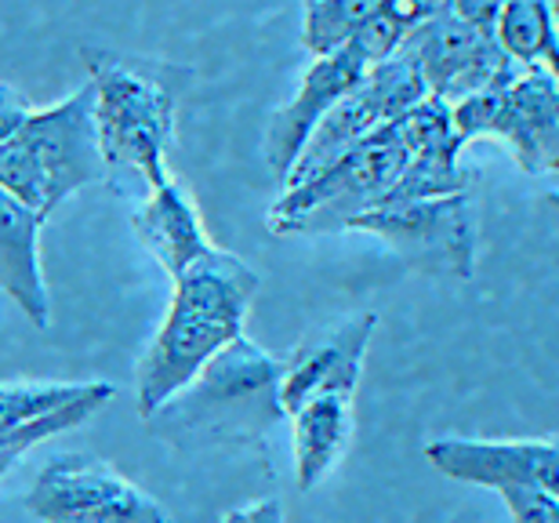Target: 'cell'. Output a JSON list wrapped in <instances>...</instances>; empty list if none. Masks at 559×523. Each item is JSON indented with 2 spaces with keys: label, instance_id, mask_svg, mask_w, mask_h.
<instances>
[{
  "label": "cell",
  "instance_id": "6da1fadb",
  "mask_svg": "<svg viewBox=\"0 0 559 523\" xmlns=\"http://www.w3.org/2000/svg\"><path fill=\"white\" fill-rule=\"evenodd\" d=\"M254 292L259 273L218 243L175 276L171 309L135 371V404L142 418L167 404L178 389L193 382L211 356L243 335Z\"/></svg>",
  "mask_w": 559,
  "mask_h": 523
},
{
  "label": "cell",
  "instance_id": "7a4b0ae2",
  "mask_svg": "<svg viewBox=\"0 0 559 523\" xmlns=\"http://www.w3.org/2000/svg\"><path fill=\"white\" fill-rule=\"evenodd\" d=\"M280 375L284 364L240 335L211 356L193 382L178 389L145 421L160 440L186 451L229 448V443L243 448L265 440L280 421H287Z\"/></svg>",
  "mask_w": 559,
  "mask_h": 523
},
{
  "label": "cell",
  "instance_id": "3957f363",
  "mask_svg": "<svg viewBox=\"0 0 559 523\" xmlns=\"http://www.w3.org/2000/svg\"><path fill=\"white\" fill-rule=\"evenodd\" d=\"M95 131L106 182L124 197H150L167 182L164 157L175 142V87L120 59H92Z\"/></svg>",
  "mask_w": 559,
  "mask_h": 523
},
{
  "label": "cell",
  "instance_id": "277c9868",
  "mask_svg": "<svg viewBox=\"0 0 559 523\" xmlns=\"http://www.w3.org/2000/svg\"><path fill=\"white\" fill-rule=\"evenodd\" d=\"M454 109L462 142L501 139L523 175L545 182V197L559 204V76L542 66L506 62L484 92Z\"/></svg>",
  "mask_w": 559,
  "mask_h": 523
},
{
  "label": "cell",
  "instance_id": "5b68a950",
  "mask_svg": "<svg viewBox=\"0 0 559 523\" xmlns=\"http://www.w3.org/2000/svg\"><path fill=\"white\" fill-rule=\"evenodd\" d=\"M407 161V135L400 120H393L334 161L331 168L312 175L309 182L287 186L270 211V229L287 233V237L349 229L356 218L382 204Z\"/></svg>",
  "mask_w": 559,
  "mask_h": 523
},
{
  "label": "cell",
  "instance_id": "8992f818",
  "mask_svg": "<svg viewBox=\"0 0 559 523\" xmlns=\"http://www.w3.org/2000/svg\"><path fill=\"white\" fill-rule=\"evenodd\" d=\"M349 229L371 233L400 262H407L418 273L447 276V281H468L476 273L479 222L468 193L374 207L356 218Z\"/></svg>",
  "mask_w": 559,
  "mask_h": 523
},
{
  "label": "cell",
  "instance_id": "52a82bcc",
  "mask_svg": "<svg viewBox=\"0 0 559 523\" xmlns=\"http://www.w3.org/2000/svg\"><path fill=\"white\" fill-rule=\"evenodd\" d=\"M425 95H429V87H425L418 66L407 51H396L385 62H374L356 81L353 92L320 120V128L309 135L295 168L284 178V189L309 182L312 175L331 168L353 146H360L367 135H374L378 128L393 124L411 106H418Z\"/></svg>",
  "mask_w": 559,
  "mask_h": 523
},
{
  "label": "cell",
  "instance_id": "ba28073f",
  "mask_svg": "<svg viewBox=\"0 0 559 523\" xmlns=\"http://www.w3.org/2000/svg\"><path fill=\"white\" fill-rule=\"evenodd\" d=\"M26 513L40 523H171L167 509L103 462L55 459L26 495Z\"/></svg>",
  "mask_w": 559,
  "mask_h": 523
},
{
  "label": "cell",
  "instance_id": "9c48e42d",
  "mask_svg": "<svg viewBox=\"0 0 559 523\" xmlns=\"http://www.w3.org/2000/svg\"><path fill=\"white\" fill-rule=\"evenodd\" d=\"M400 51H407L415 59L429 95L443 98L447 106H457L465 98L479 95L509 62V55L498 48V40L490 33L473 29L451 11L415 22L407 40L400 44Z\"/></svg>",
  "mask_w": 559,
  "mask_h": 523
},
{
  "label": "cell",
  "instance_id": "30bf717a",
  "mask_svg": "<svg viewBox=\"0 0 559 523\" xmlns=\"http://www.w3.org/2000/svg\"><path fill=\"white\" fill-rule=\"evenodd\" d=\"M436 473L457 484L490 487H542L559 495V443L549 440H462L447 437L425 448Z\"/></svg>",
  "mask_w": 559,
  "mask_h": 523
},
{
  "label": "cell",
  "instance_id": "8fae6325",
  "mask_svg": "<svg viewBox=\"0 0 559 523\" xmlns=\"http://www.w3.org/2000/svg\"><path fill=\"white\" fill-rule=\"evenodd\" d=\"M367 70H371V66L353 48H338L309 62L295 98H290L284 109H276L270 120V131H265V164H270V171L280 182L295 168V161L301 157L312 131L320 128V120L353 92L356 81H360Z\"/></svg>",
  "mask_w": 559,
  "mask_h": 523
},
{
  "label": "cell",
  "instance_id": "7c38bea8",
  "mask_svg": "<svg viewBox=\"0 0 559 523\" xmlns=\"http://www.w3.org/2000/svg\"><path fill=\"white\" fill-rule=\"evenodd\" d=\"M374 328L378 313H360L301 342L284 360V375H280V400L287 415L320 393L356 396Z\"/></svg>",
  "mask_w": 559,
  "mask_h": 523
},
{
  "label": "cell",
  "instance_id": "4fadbf2b",
  "mask_svg": "<svg viewBox=\"0 0 559 523\" xmlns=\"http://www.w3.org/2000/svg\"><path fill=\"white\" fill-rule=\"evenodd\" d=\"M44 218L26 200L0 189V292L29 317L33 328L51 324L48 284L40 270V229Z\"/></svg>",
  "mask_w": 559,
  "mask_h": 523
},
{
  "label": "cell",
  "instance_id": "5bb4252c",
  "mask_svg": "<svg viewBox=\"0 0 559 523\" xmlns=\"http://www.w3.org/2000/svg\"><path fill=\"white\" fill-rule=\"evenodd\" d=\"M131 229L142 240V248L164 265V273L171 281L215 248L204 222L197 215L193 197L171 178L160 189H153L145 200H139V207L131 211Z\"/></svg>",
  "mask_w": 559,
  "mask_h": 523
},
{
  "label": "cell",
  "instance_id": "9a60e30c",
  "mask_svg": "<svg viewBox=\"0 0 559 523\" xmlns=\"http://www.w3.org/2000/svg\"><path fill=\"white\" fill-rule=\"evenodd\" d=\"M295 426V476L301 491H312L349 448L353 437V396L320 393L290 411Z\"/></svg>",
  "mask_w": 559,
  "mask_h": 523
},
{
  "label": "cell",
  "instance_id": "2e32d148",
  "mask_svg": "<svg viewBox=\"0 0 559 523\" xmlns=\"http://www.w3.org/2000/svg\"><path fill=\"white\" fill-rule=\"evenodd\" d=\"M462 146H465L462 139H447V142H432V146L411 150L407 168L400 171L393 189H389L378 207H400V204H418V200L468 193L473 178L457 164Z\"/></svg>",
  "mask_w": 559,
  "mask_h": 523
},
{
  "label": "cell",
  "instance_id": "e0dca14e",
  "mask_svg": "<svg viewBox=\"0 0 559 523\" xmlns=\"http://www.w3.org/2000/svg\"><path fill=\"white\" fill-rule=\"evenodd\" d=\"M498 48L520 66H542L559 76V29L549 0H501Z\"/></svg>",
  "mask_w": 559,
  "mask_h": 523
},
{
  "label": "cell",
  "instance_id": "ac0fdd59",
  "mask_svg": "<svg viewBox=\"0 0 559 523\" xmlns=\"http://www.w3.org/2000/svg\"><path fill=\"white\" fill-rule=\"evenodd\" d=\"M393 8H404V0H306V22H301V44L312 59L345 48L367 22Z\"/></svg>",
  "mask_w": 559,
  "mask_h": 523
},
{
  "label": "cell",
  "instance_id": "d6986e66",
  "mask_svg": "<svg viewBox=\"0 0 559 523\" xmlns=\"http://www.w3.org/2000/svg\"><path fill=\"white\" fill-rule=\"evenodd\" d=\"M98 382H15L0 385V429L29 426L73 400L92 396Z\"/></svg>",
  "mask_w": 559,
  "mask_h": 523
},
{
  "label": "cell",
  "instance_id": "ffe728a7",
  "mask_svg": "<svg viewBox=\"0 0 559 523\" xmlns=\"http://www.w3.org/2000/svg\"><path fill=\"white\" fill-rule=\"evenodd\" d=\"M512 523H559V495L542 487H506L498 491Z\"/></svg>",
  "mask_w": 559,
  "mask_h": 523
},
{
  "label": "cell",
  "instance_id": "44dd1931",
  "mask_svg": "<svg viewBox=\"0 0 559 523\" xmlns=\"http://www.w3.org/2000/svg\"><path fill=\"white\" fill-rule=\"evenodd\" d=\"M33 117L29 98L11 84H0V142L11 139L15 131Z\"/></svg>",
  "mask_w": 559,
  "mask_h": 523
},
{
  "label": "cell",
  "instance_id": "7402d4cb",
  "mask_svg": "<svg viewBox=\"0 0 559 523\" xmlns=\"http://www.w3.org/2000/svg\"><path fill=\"white\" fill-rule=\"evenodd\" d=\"M451 15H457L473 29L495 37L498 19H501V0H451Z\"/></svg>",
  "mask_w": 559,
  "mask_h": 523
},
{
  "label": "cell",
  "instance_id": "603a6c76",
  "mask_svg": "<svg viewBox=\"0 0 559 523\" xmlns=\"http://www.w3.org/2000/svg\"><path fill=\"white\" fill-rule=\"evenodd\" d=\"M404 11L415 22L436 19V15H447V11H451V0H404Z\"/></svg>",
  "mask_w": 559,
  "mask_h": 523
},
{
  "label": "cell",
  "instance_id": "cb8c5ba5",
  "mask_svg": "<svg viewBox=\"0 0 559 523\" xmlns=\"http://www.w3.org/2000/svg\"><path fill=\"white\" fill-rule=\"evenodd\" d=\"M22 454H26L22 448H8V451H0V476H4V473L11 469V465H15V462L22 459Z\"/></svg>",
  "mask_w": 559,
  "mask_h": 523
},
{
  "label": "cell",
  "instance_id": "d4e9b609",
  "mask_svg": "<svg viewBox=\"0 0 559 523\" xmlns=\"http://www.w3.org/2000/svg\"><path fill=\"white\" fill-rule=\"evenodd\" d=\"M549 11H552V22H556V29H559V0H549Z\"/></svg>",
  "mask_w": 559,
  "mask_h": 523
},
{
  "label": "cell",
  "instance_id": "484cf974",
  "mask_svg": "<svg viewBox=\"0 0 559 523\" xmlns=\"http://www.w3.org/2000/svg\"><path fill=\"white\" fill-rule=\"evenodd\" d=\"M556 443H559V432H556Z\"/></svg>",
  "mask_w": 559,
  "mask_h": 523
}]
</instances>
